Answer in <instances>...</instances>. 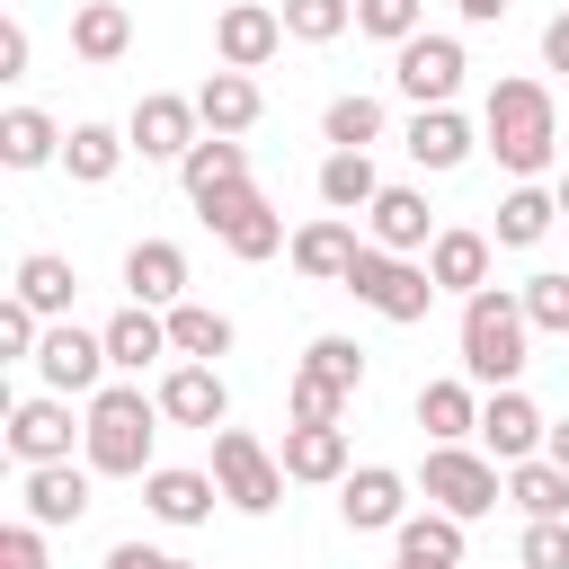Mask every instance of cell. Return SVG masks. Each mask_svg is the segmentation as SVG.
Instances as JSON below:
<instances>
[{"label": "cell", "mask_w": 569, "mask_h": 569, "mask_svg": "<svg viewBox=\"0 0 569 569\" xmlns=\"http://www.w3.org/2000/svg\"><path fill=\"white\" fill-rule=\"evenodd\" d=\"M551 222H560V196H542L533 178H516L507 204H498V231H489V240H498V249H533Z\"/></svg>", "instance_id": "1f68e13d"}, {"label": "cell", "mask_w": 569, "mask_h": 569, "mask_svg": "<svg viewBox=\"0 0 569 569\" xmlns=\"http://www.w3.org/2000/svg\"><path fill=\"white\" fill-rule=\"evenodd\" d=\"M0 569H44V525H36V516H18V525L0 533Z\"/></svg>", "instance_id": "ee69618b"}, {"label": "cell", "mask_w": 569, "mask_h": 569, "mask_svg": "<svg viewBox=\"0 0 569 569\" xmlns=\"http://www.w3.org/2000/svg\"><path fill=\"white\" fill-rule=\"evenodd\" d=\"M89 471H151L160 445V400H142V382H107L89 391Z\"/></svg>", "instance_id": "3957f363"}, {"label": "cell", "mask_w": 569, "mask_h": 569, "mask_svg": "<svg viewBox=\"0 0 569 569\" xmlns=\"http://www.w3.org/2000/svg\"><path fill=\"white\" fill-rule=\"evenodd\" d=\"M338 516H347V533H400V516H409V480L382 471V462H365V471L338 480Z\"/></svg>", "instance_id": "7c38bea8"}, {"label": "cell", "mask_w": 569, "mask_h": 569, "mask_svg": "<svg viewBox=\"0 0 569 569\" xmlns=\"http://www.w3.org/2000/svg\"><path fill=\"white\" fill-rule=\"evenodd\" d=\"M0 160H9V169H44V160H62V124H53L44 107H9V116H0Z\"/></svg>", "instance_id": "4dcf8cb0"}, {"label": "cell", "mask_w": 569, "mask_h": 569, "mask_svg": "<svg viewBox=\"0 0 569 569\" xmlns=\"http://www.w3.org/2000/svg\"><path fill=\"white\" fill-rule=\"evenodd\" d=\"M498 471H507L498 453H471V445H427L418 489H427V507H445V516H462V525H471V516H489V507H498V489H507Z\"/></svg>", "instance_id": "8992f818"}, {"label": "cell", "mask_w": 569, "mask_h": 569, "mask_svg": "<svg viewBox=\"0 0 569 569\" xmlns=\"http://www.w3.org/2000/svg\"><path fill=\"white\" fill-rule=\"evenodd\" d=\"M71 284H80L71 258H53V249H27V258H18V293H27L36 311H71Z\"/></svg>", "instance_id": "74e56055"}, {"label": "cell", "mask_w": 569, "mask_h": 569, "mask_svg": "<svg viewBox=\"0 0 569 569\" xmlns=\"http://www.w3.org/2000/svg\"><path fill=\"white\" fill-rule=\"evenodd\" d=\"M365 231H373V249H427L436 240V213H427V196L418 187H382L373 204H365Z\"/></svg>", "instance_id": "ffe728a7"}, {"label": "cell", "mask_w": 569, "mask_h": 569, "mask_svg": "<svg viewBox=\"0 0 569 569\" xmlns=\"http://www.w3.org/2000/svg\"><path fill=\"white\" fill-rule=\"evenodd\" d=\"M453 9H462L471 27H489V18H507V0H453Z\"/></svg>", "instance_id": "c3c4849f"}, {"label": "cell", "mask_w": 569, "mask_h": 569, "mask_svg": "<svg viewBox=\"0 0 569 569\" xmlns=\"http://www.w3.org/2000/svg\"><path fill=\"white\" fill-rule=\"evenodd\" d=\"M356 258H365V240H356V222H347V213H320V222H302V231H293V267H302L311 284H347V276H356Z\"/></svg>", "instance_id": "2e32d148"}, {"label": "cell", "mask_w": 569, "mask_h": 569, "mask_svg": "<svg viewBox=\"0 0 569 569\" xmlns=\"http://www.w3.org/2000/svg\"><path fill=\"white\" fill-rule=\"evenodd\" d=\"M347 293H356L365 311H382V320H400V329H409V320H427V302H436L445 284H436L418 258H400V249H373V240H365V258H356Z\"/></svg>", "instance_id": "277c9868"}, {"label": "cell", "mask_w": 569, "mask_h": 569, "mask_svg": "<svg viewBox=\"0 0 569 569\" xmlns=\"http://www.w3.org/2000/svg\"><path fill=\"white\" fill-rule=\"evenodd\" d=\"M551 196H560V213H569V169H560V187H551Z\"/></svg>", "instance_id": "f907efd6"}, {"label": "cell", "mask_w": 569, "mask_h": 569, "mask_svg": "<svg viewBox=\"0 0 569 569\" xmlns=\"http://www.w3.org/2000/svg\"><path fill=\"white\" fill-rule=\"evenodd\" d=\"M525 320L533 329H569V276H533L525 284Z\"/></svg>", "instance_id": "7bdbcfd3"}, {"label": "cell", "mask_w": 569, "mask_h": 569, "mask_svg": "<svg viewBox=\"0 0 569 569\" xmlns=\"http://www.w3.org/2000/svg\"><path fill=\"white\" fill-rule=\"evenodd\" d=\"M36 365H44V382L71 400V391H107L98 373H107V329H80V320H62V329H44V347H36Z\"/></svg>", "instance_id": "30bf717a"}, {"label": "cell", "mask_w": 569, "mask_h": 569, "mask_svg": "<svg viewBox=\"0 0 569 569\" xmlns=\"http://www.w3.org/2000/svg\"><path fill=\"white\" fill-rule=\"evenodd\" d=\"M542 436H551V418H542L516 382H498V391L480 400V445H489L498 462H533V453H542Z\"/></svg>", "instance_id": "8fae6325"}, {"label": "cell", "mask_w": 569, "mask_h": 569, "mask_svg": "<svg viewBox=\"0 0 569 569\" xmlns=\"http://www.w3.org/2000/svg\"><path fill=\"white\" fill-rule=\"evenodd\" d=\"M356 27V0H284V36L293 44H329Z\"/></svg>", "instance_id": "f35d334b"}, {"label": "cell", "mask_w": 569, "mask_h": 569, "mask_svg": "<svg viewBox=\"0 0 569 569\" xmlns=\"http://www.w3.org/2000/svg\"><path fill=\"white\" fill-rule=\"evenodd\" d=\"M284 480H347V427L338 418H293L284 427Z\"/></svg>", "instance_id": "44dd1931"}, {"label": "cell", "mask_w": 569, "mask_h": 569, "mask_svg": "<svg viewBox=\"0 0 569 569\" xmlns=\"http://www.w3.org/2000/svg\"><path fill=\"white\" fill-rule=\"evenodd\" d=\"M258 107H267V98H258V71H231V62H222V71L196 89L204 133H249V124H258Z\"/></svg>", "instance_id": "484cf974"}, {"label": "cell", "mask_w": 569, "mask_h": 569, "mask_svg": "<svg viewBox=\"0 0 569 569\" xmlns=\"http://www.w3.org/2000/svg\"><path fill=\"white\" fill-rule=\"evenodd\" d=\"M560 151H569V133H560Z\"/></svg>", "instance_id": "f5cc1de1"}, {"label": "cell", "mask_w": 569, "mask_h": 569, "mask_svg": "<svg viewBox=\"0 0 569 569\" xmlns=\"http://www.w3.org/2000/svg\"><path fill=\"white\" fill-rule=\"evenodd\" d=\"M204 222H213V240H222L231 258H249V267H258V258H276V249H293V240H284V213H276L258 187L213 196V204H204Z\"/></svg>", "instance_id": "ba28073f"}, {"label": "cell", "mask_w": 569, "mask_h": 569, "mask_svg": "<svg viewBox=\"0 0 569 569\" xmlns=\"http://www.w3.org/2000/svg\"><path fill=\"white\" fill-rule=\"evenodd\" d=\"M525 338H533V320H525V293H498V284H480V293H462V373L471 382H516L525 373Z\"/></svg>", "instance_id": "7a4b0ae2"}, {"label": "cell", "mask_w": 569, "mask_h": 569, "mask_svg": "<svg viewBox=\"0 0 569 569\" xmlns=\"http://www.w3.org/2000/svg\"><path fill=\"white\" fill-rule=\"evenodd\" d=\"M178 178H187V204H196V213H204L213 196L249 187V151H240V133H204V142L178 160Z\"/></svg>", "instance_id": "ac0fdd59"}, {"label": "cell", "mask_w": 569, "mask_h": 569, "mask_svg": "<svg viewBox=\"0 0 569 569\" xmlns=\"http://www.w3.org/2000/svg\"><path fill=\"white\" fill-rule=\"evenodd\" d=\"M124 293L151 302V311H178L187 302V249L178 240H133L124 249Z\"/></svg>", "instance_id": "e0dca14e"}, {"label": "cell", "mask_w": 569, "mask_h": 569, "mask_svg": "<svg viewBox=\"0 0 569 569\" xmlns=\"http://www.w3.org/2000/svg\"><path fill=\"white\" fill-rule=\"evenodd\" d=\"M356 36L409 44V36H418V0H356Z\"/></svg>", "instance_id": "ab89813d"}, {"label": "cell", "mask_w": 569, "mask_h": 569, "mask_svg": "<svg viewBox=\"0 0 569 569\" xmlns=\"http://www.w3.org/2000/svg\"><path fill=\"white\" fill-rule=\"evenodd\" d=\"M133 151V133H116V124H71L62 133V169L80 178V187H98V178H116V160Z\"/></svg>", "instance_id": "d6a6232c"}, {"label": "cell", "mask_w": 569, "mask_h": 569, "mask_svg": "<svg viewBox=\"0 0 569 569\" xmlns=\"http://www.w3.org/2000/svg\"><path fill=\"white\" fill-rule=\"evenodd\" d=\"M169 356H187V365L231 356V320H222L213 302H178V311H169Z\"/></svg>", "instance_id": "836d02e7"}, {"label": "cell", "mask_w": 569, "mask_h": 569, "mask_svg": "<svg viewBox=\"0 0 569 569\" xmlns=\"http://www.w3.org/2000/svg\"><path fill=\"white\" fill-rule=\"evenodd\" d=\"M169 569H196V560H169Z\"/></svg>", "instance_id": "816d5d0a"}, {"label": "cell", "mask_w": 569, "mask_h": 569, "mask_svg": "<svg viewBox=\"0 0 569 569\" xmlns=\"http://www.w3.org/2000/svg\"><path fill=\"white\" fill-rule=\"evenodd\" d=\"M36 347H44V311L27 293H9L0 302V356H36Z\"/></svg>", "instance_id": "60d3db41"}, {"label": "cell", "mask_w": 569, "mask_h": 569, "mask_svg": "<svg viewBox=\"0 0 569 569\" xmlns=\"http://www.w3.org/2000/svg\"><path fill=\"white\" fill-rule=\"evenodd\" d=\"M276 44H284V9H267V0H231V9L213 18V53H222L231 71H258Z\"/></svg>", "instance_id": "4fadbf2b"}, {"label": "cell", "mask_w": 569, "mask_h": 569, "mask_svg": "<svg viewBox=\"0 0 569 569\" xmlns=\"http://www.w3.org/2000/svg\"><path fill=\"white\" fill-rule=\"evenodd\" d=\"M124 44H133V9L124 0H80L71 9V53L80 62H124Z\"/></svg>", "instance_id": "83f0119b"}, {"label": "cell", "mask_w": 569, "mask_h": 569, "mask_svg": "<svg viewBox=\"0 0 569 569\" xmlns=\"http://www.w3.org/2000/svg\"><path fill=\"white\" fill-rule=\"evenodd\" d=\"M196 124H204V116H196V98H178V89H151V98L133 107V124H124V133H133V151H142V160H187V151L204 142Z\"/></svg>", "instance_id": "9c48e42d"}, {"label": "cell", "mask_w": 569, "mask_h": 569, "mask_svg": "<svg viewBox=\"0 0 569 569\" xmlns=\"http://www.w3.org/2000/svg\"><path fill=\"white\" fill-rule=\"evenodd\" d=\"M542 62H551V71H569V9L542 27Z\"/></svg>", "instance_id": "7dc6e473"}, {"label": "cell", "mask_w": 569, "mask_h": 569, "mask_svg": "<svg viewBox=\"0 0 569 569\" xmlns=\"http://www.w3.org/2000/svg\"><path fill=\"white\" fill-rule=\"evenodd\" d=\"M169 356V320L151 311V302H124L116 320H107V365L116 373H142V365H160Z\"/></svg>", "instance_id": "4316f807"}, {"label": "cell", "mask_w": 569, "mask_h": 569, "mask_svg": "<svg viewBox=\"0 0 569 569\" xmlns=\"http://www.w3.org/2000/svg\"><path fill=\"white\" fill-rule=\"evenodd\" d=\"M480 133H489V160L507 178H542L560 160V107L542 80H498L489 107H480Z\"/></svg>", "instance_id": "6da1fadb"}, {"label": "cell", "mask_w": 569, "mask_h": 569, "mask_svg": "<svg viewBox=\"0 0 569 569\" xmlns=\"http://www.w3.org/2000/svg\"><path fill=\"white\" fill-rule=\"evenodd\" d=\"M516 560H525V569H569V516H533Z\"/></svg>", "instance_id": "b9f144b4"}, {"label": "cell", "mask_w": 569, "mask_h": 569, "mask_svg": "<svg viewBox=\"0 0 569 569\" xmlns=\"http://www.w3.org/2000/svg\"><path fill=\"white\" fill-rule=\"evenodd\" d=\"M356 382H365V347H356V338H311L302 365H293L284 409H293V418H347Z\"/></svg>", "instance_id": "5b68a950"}, {"label": "cell", "mask_w": 569, "mask_h": 569, "mask_svg": "<svg viewBox=\"0 0 569 569\" xmlns=\"http://www.w3.org/2000/svg\"><path fill=\"white\" fill-rule=\"evenodd\" d=\"M320 133H329V151H373V133H382V98H365V89L329 98V107H320Z\"/></svg>", "instance_id": "8d00e7d4"}, {"label": "cell", "mask_w": 569, "mask_h": 569, "mask_svg": "<svg viewBox=\"0 0 569 569\" xmlns=\"http://www.w3.org/2000/svg\"><path fill=\"white\" fill-rule=\"evenodd\" d=\"M400 142H409V160H418V169H453V160H471V124H462L453 107H418Z\"/></svg>", "instance_id": "f1b7e54d"}, {"label": "cell", "mask_w": 569, "mask_h": 569, "mask_svg": "<svg viewBox=\"0 0 569 569\" xmlns=\"http://www.w3.org/2000/svg\"><path fill=\"white\" fill-rule=\"evenodd\" d=\"M213 480L240 516H267L284 498V453H267L249 427H213Z\"/></svg>", "instance_id": "52a82bcc"}, {"label": "cell", "mask_w": 569, "mask_h": 569, "mask_svg": "<svg viewBox=\"0 0 569 569\" xmlns=\"http://www.w3.org/2000/svg\"><path fill=\"white\" fill-rule=\"evenodd\" d=\"M542 453H551V462H560V471H569V418H560V427H551V436H542Z\"/></svg>", "instance_id": "681fc988"}, {"label": "cell", "mask_w": 569, "mask_h": 569, "mask_svg": "<svg viewBox=\"0 0 569 569\" xmlns=\"http://www.w3.org/2000/svg\"><path fill=\"white\" fill-rule=\"evenodd\" d=\"M107 569H169V551H151V542H116Z\"/></svg>", "instance_id": "bcb514c9"}, {"label": "cell", "mask_w": 569, "mask_h": 569, "mask_svg": "<svg viewBox=\"0 0 569 569\" xmlns=\"http://www.w3.org/2000/svg\"><path fill=\"white\" fill-rule=\"evenodd\" d=\"M373 196H382V178H373L365 151H329V160H320V204H329V213H365Z\"/></svg>", "instance_id": "e575fe53"}, {"label": "cell", "mask_w": 569, "mask_h": 569, "mask_svg": "<svg viewBox=\"0 0 569 569\" xmlns=\"http://www.w3.org/2000/svg\"><path fill=\"white\" fill-rule=\"evenodd\" d=\"M391 569H462V516H445V507L400 516V560Z\"/></svg>", "instance_id": "d4e9b609"}, {"label": "cell", "mask_w": 569, "mask_h": 569, "mask_svg": "<svg viewBox=\"0 0 569 569\" xmlns=\"http://www.w3.org/2000/svg\"><path fill=\"white\" fill-rule=\"evenodd\" d=\"M142 498H151L160 525H204L213 498H222V480H213V471H160V462H151V471H142Z\"/></svg>", "instance_id": "cb8c5ba5"}, {"label": "cell", "mask_w": 569, "mask_h": 569, "mask_svg": "<svg viewBox=\"0 0 569 569\" xmlns=\"http://www.w3.org/2000/svg\"><path fill=\"white\" fill-rule=\"evenodd\" d=\"M418 427H427L436 445L480 436V391H471V382H418Z\"/></svg>", "instance_id": "f546056e"}, {"label": "cell", "mask_w": 569, "mask_h": 569, "mask_svg": "<svg viewBox=\"0 0 569 569\" xmlns=\"http://www.w3.org/2000/svg\"><path fill=\"white\" fill-rule=\"evenodd\" d=\"M151 400H160V418H169V427H222V418H231L222 373H213V365H187V356H178V373H160V391H151Z\"/></svg>", "instance_id": "9a60e30c"}, {"label": "cell", "mask_w": 569, "mask_h": 569, "mask_svg": "<svg viewBox=\"0 0 569 569\" xmlns=\"http://www.w3.org/2000/svg\"><path fill=\"white\" fill-rule=\"evenodd\" d=\"M18 498H27L36 525H80V516H89V471H71V453H62V462H27Z\"/></svg>", "instance_id": "d6986e66"}, {"label": "cell", "mask_w": 569, "mask_h": 569, "mask_svg": "<svg viewBox=\"0 0 569 569\" xmlns=\"http://www.w3.org/2000/svg\"><path fill=\"white\" fill-rule=\"evenodd\" d=\"M489 258H498L489 231H436V240H427V276H436L445 293H480V284H489Z\"/></svg>", "instance_id": "7402d4cb"}, {"label": "cell", "mask_w": 569, "mask_h": 569, "mask_svg": "<svg viewBox=\"0 0 569 569\" xmlns=\"http://www.w3.org/2000/svg\"><path fill=\"white\" fill-rule=\"evenodd\" d=\"M391 80H400V89H409L418 107H445V98L462 89V44H453V36H427V27H418V36L400 44V71H391Z\"/></svg>", "instance_id": "5bb4252c"}, {"label": "cell", "mask_w": 569, "mask_h": 569, "mask_svg": "<svg viewBox=\"0 0 569 569\" xmlns=\"http://www.w3.org/2000/svg\"><path fill=\"white\" fill-rule=\"evenodd\" d=\"M27 53H36V44H27V27L9 18V27H0V80H18V71H27Z\"/></svg>", "instance_id": "f6af8a7d"}, {"label": "cell", "mask_w": 569, "mask_h": 569, "mask_svg": "<svg viewBox=\"0 0 569 569\" xmlns=\"http://www.w3.org/2000/svg\"><path fill=\"white\" fill-rule=\"evenodd\" d=\"M507 498H516L525 516H569V471H560L551 453H533V462H507Z\"/></svg>", "instance_id": "d590c367"}, {"label": "cell", "mask_w": 569, "mask_h": 569, "mask_svg": "<svg viewBox=\"0 0 569 569\" xmlns=\"http://www.w3.org/2000/svg\"><path fill=\"white\" fill-rule=\"evenodd\" d=\"M9 453L18 462H62L71 453V400H18L9 409Z\"/></svg>", "instance_id": "603a6c76"}]
</instances>
